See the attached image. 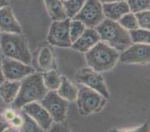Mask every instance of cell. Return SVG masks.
<instances>
[{
    "instance_id": "1",
    "label": "cell",
    "mask_w": 150,
    "mask_h": 132,
    "mask_svg": "<svg viewBox=\"0 0 150 132\" xmlns=\"http://www.w3.org/2000/svg\"><path fill=\"white\" fill-rule=\"evenodd\" d=\"M95 29L99 35L100 40L117 51H124L133 44L127 29L116 21L105 19L95 27Z\"/></svg>"
},
{
    "instance_id": "2",
    "label": "cell",
    "mask_w": 150,
    "mask_h": 132,
    "mask_svg": "<svg viewBox=\"0 0 150 132\" xmlns=\"http://www.w3.org/2000/svg\"><path fill=\"white\" fill-rule=\"evenodd\" d=\"M47 92L48 89L43 84L41 74L33 73L28 75L20 83L18 94L13 101V107L20 109L25 104L40 101Z\"/></svg>"
},
{
    "instance_id": "3",
    "label": "cell",
    "mask_w": 150,
    "mask_h": 132,
    "mask_svg": "<svg viewBox=\"0 0 150 132\" xmlns=\"http://www.w3.org/2000/svg\"><path fill=\"white\" fill-rule=\"evenodd\" d=\"M85 53L88 64L97 73L109 71L115 66L120 57L118 51L104 42H99Z\"/></svg>"
},
{
    "instance_id": "4",
    "label": "cell",
    "mask_w": 150,
    "mask_h": 132,
    "mask_svg": "<svg viewBox=\"0 0 150 132\" xmlns=\"http://www.w3.org/2000/svg\"><path fill=\"white\" fill-rule=\"evenodd\" d=\"M0 48L5 57L30 65L31 56L25 38L20 34L0 33Z\"/></svg>"
},
{
    "instance_id": "5",
    "label": "cell",
    "mask_w": 150,
    "mask_h": 132,
    "mask_svg": "<svg viewBox=\"0 0 150 132\" xmlns=\"http://www.w3.org/2000/svg\"><path fill=\"white\" fill-rule=\"evenodd\" d=\"M76 99L80 114L84 116L97 112L105 104L104 97L88 87H83L80 89Z\"/></svg>"
},
{
    "instance_id": "6",
    "label": "cell",
    "mask_w": 150,
    "mask_h": 132,
    "mask_svg": "<svg viewBox=\"0 0 150 132\" xmlns=\"http://www.w3.org/2000/svg\"><path fill=\"white\" fill-rule=\"evenodd\" d=\"M102 4L99 0H86L82 8L73 18L79 20L88 28H94L105 20Z\"/></svg>"
},
{
    "instance_id": "7",
    "label": "cell",
    "mask_w": 150,
    "mask_h": 132,
    "mask_svg": "<svg viewBox=\"0 0 150 132\" xmlns=\"http://www.w3.org/2000/svg\"><path fill=\"white\" fill-rule=\"evenodd\" d=\"M41 105L51 116L53 121L63 122L66 119L68 103L66 99L61 98L55 90H51L40 100Z\"/></svg>"
},
{
    "instance_id": "8",
    "label": "cell",
    "mask_w": 150,
    "mask_h": 132,
    "mask_svg": "<svg viewBox=\"0 0 150 132\" xmlns=\"http://www.w3.org/2000/svg\"><path fill=\"white\" fill-rule=\"evenodd\" d=\"M76 79L80 84L98 92L105 99L109 98V92L103 78L91 68H83L76 75Z\"/></svg>"
},
{
    "instance_id": "9",
    "label": "cell",
    "mask_w": 150,
    "mask_h": 132,
    "mask_svg": "<svg viewBox=\"0 0 150 132\" xmlns=\"http://www.w3.org/2000/svg\"><path fill=\"white\" fill-rule=\"evenodd\" d=\"M69 18L61 21H53L47 37L50 44L63 48L71 47L72 42L69 33Z\"/></svg>"
},
{
    "instance_id": "10",
    "label": "cell",
    "mask_w": 150,
    "mask_h": 132,
    "mask_svg": "<svg viewBox=\"0 0 150 132\" xmlns=\"http://www.w3.org/2000/svg\"><path fill=\"white\" fill-rule=\"evenodd\" d=\"M2 69L5 79L19 81L35 71L30 65L25 64L17 60L7 58L2 61Z\"/></svg>"
},
{
    "instance_id": "11",
    "label": "cell",
    "mask_w": 150,
    "mask_h": 132,
    "mask_svg": "<svg viewBox=\"0 0 150 132\" xmlns=\"http://www.w3.org/2000/svg\"><path fill=\"white\" fill-rule=\"evenodd\" d=\"M149 44L134 43L122 51L120 61L124 64H146L149 62Z\"/></svg>"
},
{
    "instance_id": "12",
    "label": "cell",
    "mask_w": 150,
    "mask_h": 132,
    "mask_svg": "<svg viewBox=\"0 0 150 132\" xmlns=\"http://www.w3.org/2000/svg\"><path fill=\"white\" fill-rule=\"evenodd\" d=\"M23 111L30 116L43 130L50 129L53 120L51 116L43 106L34 102L28 103L23 106Z\"/></svg>"
},
{
    "instance_id": "13",
    "label": "cell",
    "mask_w": 150,
    "mask_h": 132,
    "mask_svg": "<svg viewBox=\"0 0 150 132\" xmlns=\"http://www.w3.org/2000/svg\"><path fill=\"white\" fill-rule=\"evenodd\" d=\"M100 41V37L96 29L88 28L76 41L72 43L71 47L76 51L86 52Z\"/></svg>"
},
{
    "instance_id": "14",
    "label": "cell",
    "mask_w": 150,
    "mask_h": 132,
    "mask_svg": "<svg viewBox=\"0 0 150 132\" xmlns=\"http://www.w3.org/2000/svg\"><path fill=\"white\" fill-rule=\"evenodd\" d=\"M0 30L6 33L21 34V27L8 6L0 8Z\"/></svg>"
},
{
    "instance_id": "15",
    "label": "cell",
    "mask_w": 150,
    "mask_h": 132,
    "mask_svg": "<svg viewBox=\"0 0 150 132\" xmlns=\"http://www.w3.org/2000/svg\"><path fill=\"white\" fill-rule=\"evenodd\" d=\"M102 11L107 19L116 22L118 21L125 13L130 12L129 5L125 1L103 3Z\"/></svg>"
},
{
    "instance_id": "16",
    "label": "cell",
    "mask_w": 150,
    "mask_h": 132,
    "mask_svg": "<svg viewBox=\"0 0 150 132\" xmlns=\"http://www.w3.org/2000/svg\"><path fill=\"white\" fill-rule=\"evenodd\" d=\"M20 88L19 81H5L0 84V96L7 104L13 102Z\"/></svg>"
},
{
    "instance_id": "17",
    "label": "cell",
    "mask_w": 150,
    "mask_h": 132,
    "mask_svg": "<svg viewBox=\"0 0 150 132\" xmlns=\"http://www.w3.org/2000/svg\"><path fill=\"white\" fill-rule=\"evenodd\" d=\"M44 2L53 21H61L68 18L61 0H44Z\"/></svg>"
},
{
    "instance_id": "18",
    "label": "cell",
    "mask_w": 150,
    "mask_h": 132,
    "mask_svg": "<svg viewBox=\"0 0 150 132\" xmlns=\"http://www.w3.org/2000/svg\"><path fill=\"white\" fill-rule=\"evenodd\" d=\"M78 92L79 90L73 84H71L66 77H61V84L57 92L61 98L69 102H74L77 98Z\"/></svg>"
},
{
    "instance_id": "19",
    "label": "cell",
    "mask_w": 150,
    "mask_h": 132,
    "mask_svg": "<svg viewBox=\"0 0 150 132\" xmlns=\"http://www.w3.org/2000/svg\"><path fill=\"white\" fill-rule=\"evenodd\" d=\"M43 84L45 87L50 90H56L59 88L61 81V77L55 70L51 69L47 73L42 75Z\"/></svg>"
},
{
    "instance_id": "20",
    "label": "cell",
    "mask_w": 150,
    "mask_h": 132,
    "mask_svg": "<svg viewBox=\"0 0 150 132\" xmlns=\"http://www.w3.org/2000/svg\"><path fill=\"white\" fill-rule=\"evenodd\" d=\"M86 0H65L63 1L65 12L68 18L73 19L80 11Z\"/></svg>"
},
{
    "instance_id": "21",
    "label": "cell",
    "mask_w": 150,
    "mask_h": 132,
    "mask_svg": "<svg viewBox=\"0 0 150 132\" xmlns=\"http://www.w3.org/2000/svg\"><path fill=\"white\" fill-rule=\"evenodd\" d=\"M38 64L40 68L44 70H51L53 69L54 58L50 49L45 47L41 50L38 58Z\"/></svg>"
},
{
    "instance_id": "22",
    "label": "cell",
    "mask_w": 150,
    "mask_h": 132,
    "mask_svg": "<svg viewBox=\"0 0 150 132\" xmlns=\"http://www.w3.org/2000/svg\"><path fill=\"white\" fill-rule=\"evenodd\" d=\"M129 33L133 43L149 44V30L138 28L137 29L129 30Z\"/></svg>"
},
{
    "instance_id": "23",
    "label": "cell",
    "mask_w": 150,
    "mask_h": 132,
    "mask_svg": "<svg viewBox=\"0 0 150 132\" xmlns=\"http://www.w3.org/2000/svg\"><path fill=\"white\" fill-rule=\"evenodd\" d=\"M85 29L86 26L81 21L73 20V21L69 22V33L72 43L76 41L80 37V36L82 35Z\"/></svg>"
},
{
    "instance_id": "24",
    "label": "cell",
    "mask_w": 150,
    "mask_h": 132,
    "mask_svg": "<svg viewBox=\"0 0 150 132\" xmlns=\"http://www.w3.org/2000/svg\"><path fill=\"white\" fill-rule=\"evenodd\" d=\"M118 21H119L120 25L125 29L133 30L139 28L135 15L132 12L125 13Z\"/></svg>"
},
{
    "instance_id": "25",
    "label": "cell",
    "mask_w": 150,
    "mask_h": 132,
    "mask_svg": "<svg viewBox=\"0 0 150 132\" xmlns=\"http://www.w3.org/2000/svg\"><path fill=\"white\" fill-rule=\"evenodd\" d=\"M129 11L133 13L149 11L150 0H128Z\"/></svg>"
},
{
    "instance_id": "26",
    "label": "cell",
    "mask_w": 150,
    "mask_h": 132,
    "mask_svg": "<svg viewBox=\"0 0 150 132\" xmlns=\"http://www.w3.org/2000/svg\"><path fill=\"white\" fill-rule=\"evenodd\" d=\"M23 124L22 126L23 131H30V132H40L43 131V129L38 126V123L34 120L32 118L28 116L26 113L24 111L23 114Z\"/></svg>"
},
{
    "instance_id": "27",
    "label": "cell",
    "mask_w": 150,
    "mask_h": 132,
    "mask_svg": "<svg viewBox=\"0 0 150 132\" xmlns=\"http://www.w3.org/2000/svg\"><path fill=\"white\" fill-rule=\"evenodd\" d=\"M139 28L149 30V11L137 12L134 13Z\"/></svg>"
},
{
    "instance_id": "28",
    "label": "cell",
    "mask_w": 150,
    "mask_h": 132,
    "mask_svg": "<svg viewBox=\"0 0 150 132\" xmlns=\"http://www.w3.org/2000/svg\"><path fill=\"white\" fill-rule=\"evenodd\" d=\"M10 127V123L5 119V116H4L3 110H0V132L4 131Z\"/></svg>"
},
{
    "instance_id": "29",
    "label": "cell",
    "mask_w": 150,
    "mask_h": 132,
    "mask_svg": "<svg viewBox=\"0 0 150 132\" xmlns=\"http://www.w3.org/2000/svg\"><path fill=\"white\" fill-rule=\"evenodd\" d=\"M11 126H13L15 128H20L22 127L23 124V119L22 116L19 115H15L13 119L10 121Z\"/></svg>"
},
{
    "instance_id": "30",
    "label": "cell",
    "mask_w": 150,
    "mask_h": 132,
    "mask_svg": "<svg viewBox=\"0 0 150 132\" xmlns=\"http://www.w3.org/2000/svg\"><path fill=\"white\" fill-rule=\"evenodd\" d=\"M3 114L4 116H5V119L7 120L10 122L12 119L13 118L16 114H15V111H13V109H6V110H3ZM10 123V122H9Z\"/></svg>"
},
{
    "instance_id": "31",
    "label": "cell",
    "mask_w": 150,
    "mask_h": 132,
    "mask_svg": "<svg viewBox=\"0 0 150 132\" xmlns=\"http://www.w3.org/2000/svg\"><path fill=\"white\" fill-rule=\"evenodd\" d=\"M5 81V78H4L3 73H2V60L0 58V84H2V82Z\"/></svg>"
},
{
    "instance_id": "32",
    "label": "cell",
    "mask_w": 150,
    "mask_h": 132,
    "mask_svg": "<svg viewBox=\"0 0 150 132\" xmlns=\"http://www.w3.org/2000/svg\"><path fill=\"white\" fill-rule=\"evenodd\" d=\"M102 4L103 3H109V2H121V1H125V0H99Z\"/></svg>"
},
{
    "instance_id": "33",
    "label": "cell",
    "mask_w": 150,
    "mask_h": 132,
    "mask_svg": "<svg viewBox=\"0 0 150 132\" xmlns=\"http://www.w3.org/2000/svg\"><path fill=\"white\" fill-rule=\"evenodd\" d=\"M8 2L7 0H0V8H2L3 7L8 6Z\"/></svg>"
},
{
    "instance_id": "34",
    "label": "cell",
    "mask_w": 150,
    "mask_h": 132,
    "mask_svg": "<svg viewBox=\"0 0 150 132\" xmlns=\"http://www.w3.org/2000/svg\"><path fill=\"white\" fill-rule=\"evenodd\" d=\"M61 1H65V0H61Z\"/></svg>"
}]
</instances>
